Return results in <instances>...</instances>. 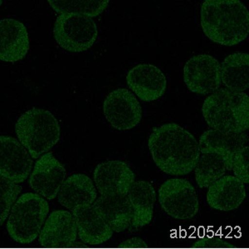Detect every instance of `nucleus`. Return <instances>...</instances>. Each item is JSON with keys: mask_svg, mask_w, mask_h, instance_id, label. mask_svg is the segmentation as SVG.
I'll return each mask as SVG.
<instances>
[{"mask_svg": "<svg viewBox=\"0 0 249 249\" xmlns=\"http://www.w3.org/2000/svg\"><path fill=\"white\" fill-rule=\"evenodd\" d=\"M148 145L156 166L170 176H186L192 172L200 156L196 137L175 123L156 128L149 137Z\"/></svg>", "mask_w": 249, "mask_h": 249, "instance_id": "f257e3e1", "label": "nucleus"}, {"mask_svg": "<svg viewBox=\"0 0 249 249\" xmlns=\"http://www.w3.org/2000/svg\"><path fill=\"white\" fill-rule=\"evenodd\" d=\"M200 23L213 43L237 45L249 35V10L238 0H206L202 4Z\"/></svg>", "mask_w": 249, "mask_h": 249, "instance_id": "f03ea898", "label": "nucleus"}, {"mask_svg": "<svg viewBox=\"0 0 249 249\" xmlns=\"http://www.w3.org/2000/svg\"><path fill=\"white\" fill-rule=\"evenodd\" d=\"M202 110L214 130L242 133L249 129V97L244 92L221 88L207 97Z\"/></svg>", "mask_w": 249, "mask_h": 249, "instance_id": "7ed1b4c3", "label": "nucleus"}, {"mask_svg": "<svg viewBox=\"0 0 249 249\" xmlns=\"http://www.w3.org/2000/svg\"><path fill=\"white\" fill-rule=\"evenodd\" d=\"M18 142L28 150L32 158L48 153L61 136L60 124L53 114L39 108L27 110L15 125Z\"/></svg>", "mask_w": 249, "mask_h": 249, "instance_id": "20e7f679", "label": "nucleus"}, {"mask_svg": "<svg viewBox=\"0 0 249 249\" xmlns=\"http://www.w3.org/2000/svg\"><path fill=\"white\" fill-rule=\"evenodd\" d=\"M49 213L45 198L34 193H26L15 201L7 221V230L14 240L30 244L39 236Z\"/></svg>", "mask_w": 249, "mask_h": 249, "instance_id": "39448f33", "label": "nucleus"}, {"mask_svg": "<svg viewBox=\"0 0 249 249\" xmlns=\"http://www.w3.org/2000/svg\"><path fill=\"white\" fill-rule=\"evenodd\" d=\"M98 35L92 18L79 15H60L53 28V36L61 48L80 53L91 48Z\"/></svg>", "mask_w": 249, "mask_h": 249, "instance_id": "423d86ee", "label": "nucleus"}, {"mask_svg": "<svg viewBox=\"0 0 249 249\" xmlns=\"http://www.w3.org/2000/svg\"><path fill=\"white\" fill-rule=\"evenodd\" d=\"M158 199L164 212L176 219H190L199 210L196 188L184 178H173L164 182L160 187Z\"/></svg>", "mask_w": 249, "mask_h": 249, "instance_id": "0eeeda50", "label": "nucleus"}, {"mask_svg": "<svg viewBox=\"0 0 249 249\" xmlns=\"http://www.w3.org/2000/svg\"><path fill=\"white\" fill-rule=\"evenodd\" d=\"M184 81L189 90L195 93H213L221 85V65L210 55L195 56L184 66Z\"/></svg>", "mask_w": 249, "mask_h": 249, "instance_id": "6e6552de", "label": "nucleus"}, {"mask_svg": "<svg viewBox=\"0 0 249 249\" xmlns=\"http://www.w3.org/2000/svg\"><path fill=\"white\" fill-rule=\"evenodd\" d=\"M103 111L108 122L116 130H130L142 121L140 102L133 93L124 88L116 89L107 96Z\"/></svg>", "mask_w": 249, "mask_h": 249, "instance_id": "1a4fd4ad", "label": "nucleus"}, {"mask_svg": "<svg viewBox=\"0 0 249 249\" xmlns=\"http://www.w3.org/2000/svg\"><path fill=\"white\" fill-rule=\"evenodd\" d=\"M66 178L65 166L54 157L53 154L48 152L35 163L29 177V185L37 195L52 200L57 197Z\"/></svg>", "mask_w": 249, "mask_h": 249, "instance_id": "9d476101", "label": "nucleus"}, {"mask_svg": "<svg viewBox=\"0 0 249 249\" xmlns=\"http://www.w3.org/2000/svg\"><path fill=\"white\" fill-rule=\"evenodd\" d=\"M93 180L101 196H126L136 176L126 163L110 160L96 166Z\"/></svg>", "mask_w": 249, "mask_h": 249, "instance_id": "9b49d317", "label": "nucleus"}, {"mask_svg": "<svg viewBox=\"0 0 249 249\" xmlns=\"http://www.w3.org/2000/svg\"><path fill=\"white\" fill-rule=\"evenodd\" d=\"M33 163L28 150L18 140L0 136V176L16 184L23 183L30 175Z\"/></svg>", "mask_w": 249, "mask_h": 249, "instance_id": "f8f14e48", "label": "nucleus"}, {"mask_svg": "<svg viewBox=\"0 0 249 249\" xmlns=\"http://www.w3.org/2000/svg\"><path fill=\"white\" fill-rule=\"evenodd\" d=\"M128 87L136 96L145 102L161 97L167 88V80L160 68L151 64H140L126 75Z\"/></svg>", "mask_w": 249, "mask_h": 249, "instance_id": "ddd939ff", "label": "nucleus"}, {"mask_svg": "<svg viewBox=\"0 0 249 249\" xmlns=\"http://www.w3.org/2000/svg\"><path fill=\"white\" fill-rule=\"evenodd\" d=\"M77 230L75 219L68 210H55L43 224L38 242L42 246L64 249L77 240Z\"/></svg>", "mask_w": 249, "mask_h": 249, "instance_id": "4468645a", "label": "nucleus"}, {"mask_svg": "<svg viewBox=\"0 0 249 249\" xmlns=\"http://www.w3.org/2000/svg\"><path fill=\"white\" fill-rule=\"evenodd\" d=\"M248 135L245 132L234 133L225 130H207L199 139L200 153L213 152L224 159L227 170H232L236 154L247 146Z\"/></svg>", "mask_w": 249, "mask_h": 249, "instance_id": "2eb2a0df", "label": "nucleus"}, {"mask_svg": "<svg viewBox=\"0 0 249 249\" xmlns=\"http://www.w3.org/2000/svg\"><path fill=\"white\" fill-rule=\"evenodd\" d=\"M29 50V33L18 20H0V60L16 62L23 59Z\"/></svg>", "mask_w": 249, "mask_h": 249, "instance_id": "dca6fc26", "label": "nucleus"}, {"mask_svg": "<svg viewBox=\"0 0 249 249\" xmlns=\"http://www.w3.org/2000/svg\"><path fill=\"white\" fill-rule=\"evenodd\" d=\"M71 211L77 235L83 244L101 245L112 237L113 231L92 204L78 206Z\"/></svg>", "mask_w": 249, "mask_h": 249, "instance_id": "f3484780", "label": "nucleus"}, {"mask_svg": "<svg viewBox=\"0 0 249 249\" xmlns=\"http://www.w3.org/2000/svg\"><path fill=\"white\" fill-rule=\"evenodd\" d=\"M208 189L207 203L222 212L237 210L246 198L245 184L235 176H223Z\"/></svg>", "mask_w": 249, "mask_h": 249, "instance_id": "a211bd4d", "label": "nucleus"}, {"mask_svg": "<svg viewBox=\"0 0 249 249\" xmlns=\"http://www.w3.org/2000/svg\"><path fill=\"white\" fill-rule=\"evenodd\" d=\"M126 196L133 212L128 230L134 232L146 226L152 220L156 201V190L150 182L139 180L134 182Z\"/></svg>", "mask_w": 249, "mask_h": 249, "instance_id": "6ab92c4d", "label": "nucleus"}, {"mask_svg": "<svg viewBox=\"0 0 249 249\" xmlns=\"http://www.w3.org/2000/svg\"><path fill=\"white\" fill-rule=\"evenodd\" d=\"M97 191L92 179L83 174H75L66 178L57 195L58 202L68 210L96 201Z\"/></svg>", "mask_w": 249, "mask_h": 249, "instance_id": "aec40b11", "label": "nucleus"}, {"mask_svg": "<svg viewBox=\"0 0 249 249\" xmlns=\"http://www.w3.org/2000/svg\"><path fill=\"white\" fill-rule=\"evenodd\" d=\"M92 205L113 232H124L130 228L133 212L127 196H101Z\"/></svg>", "mask_w": 249, "mask_h": 249, "instance_id": "412c9836", "label": "nucleus"}, {"mask_svg": "<svg viewBox=\"0 0 249 249\" xmlns=\"http://www.w3.org/2000/svg\"><path fill=\"white\" fill-rule=\"evenodd\" d=\"M249 56L235 53L224 60L221 65V82L229 90L244 92L249 87Z\"/></svg>", "mask_w": 249, "mask_h": 249, "instance_id": "4be33fe9", "label": "nucleus"}, {"mask_svg": "<svg viewBox=\"0 0 249 249\" xmlns=\"http://www.w3.org/2000/svg\"><path fill=\"white\" fill-rule=\"evenodd\" d=\"M199 156L195 167L196 179L201 189L209 188L211 184L224 176L227 166L224 159L213 152H204Z\"/></svg>", "mask_w": 249, "mask_h": 249, "instance_id": "5701e85b", "label": "nucleus"}, {"mask_svg": "<svg viewBox=\"0 0 249 249\" xmlns=\"http://www.w3.org/2000/svg\"><path fill=\"white\" fill-rule=\"evenodd\" d=\"M48 3L54 11L61 15H79L88 17H96L107 8L109 1L107 0H49Z\"/></svg>", "mask_w": 249, "mask_h": 249, "instance_id": "b1692460", "label": "nucleus"}, {"mask_svg": "<svg viewBox=\"0 0 249 249\" xmlns=\"http://www.w3.org/2000/svg\"><path fill=\"white\" fill-rule=\"evenodd\" d=\"M22 191V187L9 178L0 176V225L9 217L12 207Z\"/></svg>", "mask_w": 249, "mask_h": 249, "instance_id": "393cba45", "label": "nucleus"}, {"mask_svg": "<svg viewBox=\"0 0 249 249\" xmlns=\"http://www.w3.org/2000/svg\"><path fill=\"white\" fill-rule=\"evenodd\" d=\"M249 153L248 145L236 154L232 161V170L234 176L244 184L249 183Z\"/></svg>", "mask_w": 249, "mask_h": 249, "instance_id": "a878e982", "label": "nucleus"}, {"mask_svg": "<svg viewBox=\"0 0 249 249\" xmlns=\"http://www.w3.org/2000/svg\"><path fill=\"white\" fill-rule=\"evenodd\" d=\"M75 244V243H74ZM73 244H71L70 246L66 247L64 249H94V247L97 246V245H91V244H84V246H75Z\"/></svg>", "mask_w": 249, "mask_h": 249, "instance_id": "bb28decb", "label": "nucleus"}, {"mask_svg": "<svg viewBox=\"0 0 249 249\" xmlns=\"http://www.w3.org/2000/svg\"><path fill=\"white\" fill-rule=\"evenodd\" d=\"M2 3H3V1H0V6L2 5Z\"/></svg>", "mask_w": 249, "mask_h": 249, "instance_id": "cd10ccee", "label": "nucleus"}]
</instances>
